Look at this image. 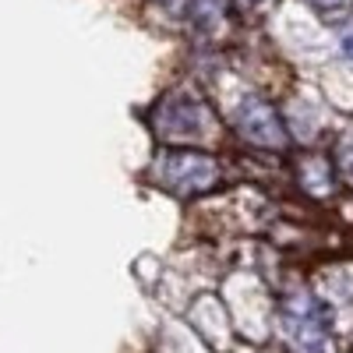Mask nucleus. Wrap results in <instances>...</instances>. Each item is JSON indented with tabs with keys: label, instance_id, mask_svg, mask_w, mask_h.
Listing matches in <instances>:
<instances>
[{
	"label": "nucleus",
	"instance_id": "nucleus-1",
	"mask_svg": "<svg viewBox=\"0 0 353 353\" xmlns=\"http://www.w3.org/2000/svg\"><path fill=\"white\" fill-rule=\"evenodd\" d=\"M138 181L159 198L184 209L226 198L244 181V170L230 149H201V145H152Z\"/></svg>",
	"mask_w": 353,
	"mask_h": 353
},
{
	"label": "nucleus",
	"instance_id": "nucleus-2",
	"mask_svg": "<svg viewBox=\"0 0 353 353\" xmlns=\"http://www.w3.org/2000/svg\"><path fill=\"white\" fill-rule=\"evenodd\" d=\"M138 117L152 145L226 149V124H223V110L216 96L184 74H173L170 81H163Z\"/></svg>",
	"mask_w": 353,
	"mask_h": 353
},
{
	"label": "nucleus",
	"instance_id": "nucleus-3",
	"mask_svg": "<svg viewBox=\"0 0 353 353\" xmlns=\"http://www.w3.org/2000/svg\"><path fill=\"white\" fill-rule=\"evenodd\" d=\"M226 124V149L258 163H283L293 152V141L279 110V92L237 74L230 96H216Z\"/></svg>",
	"mask_w": 353,
	"mask_h": 353
},
{
	"label": "nucleus",
	"instance_id": "nucleus-4",
	"mask_svg": "<svg viewBox=\"0 0 353 353\" xmlns=\"http://www.w3.org/2000/svg\"><path fill=\"white\" fill-rule=\"evenodd\" d=\"M336 314L307 276L272 283V332L286 353H329Z\"/></svg>",
	"mask_w": 353,
	"mask_h": 353
},
{
	"label": "nucleus",
	"instance_id": "nucleus-5",
	"mask_svg": "<svg viewBox=\"0 0 353 353\" xmlns=\"http://www.w3.org/2000/svg\"><path fill=\"white\" fill-rule=\"evenodd\" d=\"M283 191L297 205L314 209V212H332L336 205L353 198L325 145H318V149H293L283 159Z\"/></svg>",
	"mask_w": 353,
	"mask_h": 353
},
{
	"label": "nucleus",
	"instance_id": "nucleus-6",
	"mask_svg": "<svg viewBox=\"0 0 353 353\" xmlns=\"http://www.w3.org/2000/svg\"><path fill=\"white\" fill-rule=\"evenodd\" d=\"M279 110H283L293 149H318V145H325L339 121V113L321 96L318 81H301V78H290L279 88Z\"/></svg>",
	"mask_w": 353,
	"mask_h": 353
},
{
	"label": "nucleus",
	"instance_id": "nucleus-7",
	"mask_svg": "<svg viewBox=\"0 0 353 353\" xmlns=\"http://www.w3.org/2000/svg\"><path fill=\"white\" fill-rule=\"evenodd\" d=\"M241 21L233 11V0H191L188 21H184V39L181 43H219L230 46L241 39Z\"/></svg>",
	"mask_w": 353,
	"mask_h": 353
},
{
	"label": "nucleus",
	"instance_id": "nucleus-8",
	"mask_svg": "<svg viewBox=\"0 0 353 353\" xmlns=\"http://www.w3.org/2000/svg\"><path fill=\"white\" fill-rule=\"evenodd\" d=\"M191 0H138V18L145 28H152L163 39H184V21H188Z\"/></svg>",
	"mask_w": 353,
	"mask_h": 353
},
{
	"label": "nucleus",
	"instance_id": "nucleus-9",
	"mask_svg": "<svg viewBox=\"0 0 353 353\" xmlns=\"http://www.w3.org/2000/svg\"><path fill=\"white\" fill-rule=\"evenodd\" d=\"M325 149H329V156H332V163L343 176L346 191L353 194V117H339L329 141H325Z\"/></svg>",
	"mask_w": 353,
	"mask_h": 353
},
{
	"label": "nucleus",
	"instance_id": "nucleus-10",
	"mask_svg": "<svg viewBox=\"0 0 353 353\" xmlns=\"http://www.w3.org/2000/svg\"><path fill=\"white\" fill-rule=\"evenodd\" d=\"M325 64H336L343 71H353V14L336 21L325 39Z\"/></svg>",
	"mask_w": 353,
	"mask_h": 353
},
{
	"label": "nucleus",
	"instance_id": "nucleus-11",
	"mask_svg": "<svg viewBox=\"0 0 353 353\" xmlns=\"http://www.w3.org/2000/svg\"><path fill=\"white\" fill-rule=\"evenodd\" d=\"M293 4L304 8L318 25H325V28H332L336 21L353 14V0H293Z\"/></svg>",
	"mask_w": 353,
	"mask_h": 353
},
{
	"label": "nucleus",
	"instance_id": "nucleus-12",
	"mask_svg": "<svg viewBox=\"0 0 353 353\" xmlns=\"http://www.w3.org/2000/svg\"><path fill=\"white\" fill-rule=\"evenodd\" d=\"M279 8V0H233V11H237L241 28H261L265 18Z\"/></svg>",
	"mask_w": 353,
	"mask_h": 353
}]
</instances>
